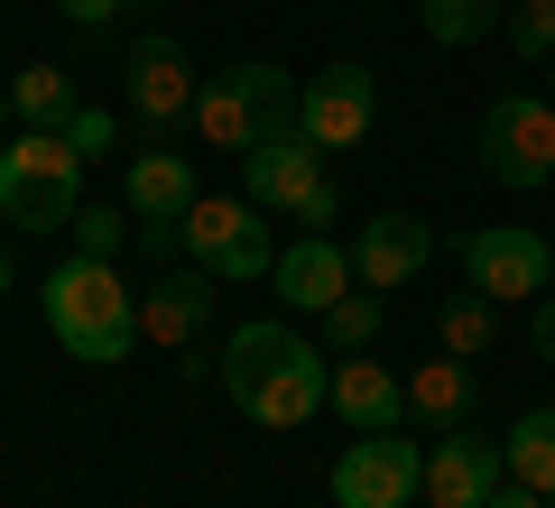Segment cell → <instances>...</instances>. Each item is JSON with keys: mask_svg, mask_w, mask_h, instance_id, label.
Listing matches in <instances>:
<instances>
[{"mask_svg": "<svg viewBox=\"0 0 555 508\" xmlns=\"http://www.w3.org/2000/svg\"><path fill=\"white\" fill-rule=\"evenodd\" d=\"M222 398L250 426L297 434L334 398V361H315V342H297L287 324H232V342H222Z\"/></svg>", "mask_w": 555, "mask_h": 508, "instance_id": "obj_1", "label": "cell"}, {"mask_svg": "<svg viewBox=\"0 0 555 508\" xmlns=\"http://www.w3.org/2000/svg\"><path fill=\"white\" fill-rule=\"evenodd\" d=\"M38 305H47V333H56L83 370H120V361L139 352V296L112 277V259H83L75 250L65 269H47Z\"/></svg>", "mask_w": 555, "mask_h": 508, "instance_id": "obj_2", "label": "cell"}, {"mask_svg": "<svg viewBox=\"0 0 555 508\" xmlns=\"http://www.w3.org/2000/svg\"><path fill=\"white\" fill-rule=\"evenodd\" d=\"M297 93H306V83L287 75L278 56H241V65H222V75L195 93V139H204V148L250 157L278 120H297Z\"/></svg>", "mask_w": 555, "mask_h": 508, "instance_id": "obj_3", "label": "cell"}, {"mask_svg": "<svg viewBox=\"0 0 555 508\" xmlns=\"http://www.w3.org/2000/svg\"><path fill=\"white\" fill-rule=\"evenodd\" d=\"M0 213L20 232H75L83 213V157L65 130H20L0 148Z\"/></svg>", "mask_w": 555, "mask_h": 508, "instance_id": "obj_4", "label": "cell"}, {"mask_svg": "<svg viewBox=\"0 0 555 508\" xmlns=\"http://www.w3.org/2000/svg\"><path fill=\"white\" fill-rule=\"evenodd\" d=\"M241 195H250L259 213H287V222H306V232H324V222L343 213L334 177H324V148L297 130V120H278V130L259 139L250 157H241Z\"/></svg>", "mask_w": 555, "mask_h": 508, "instance_id": "obj_5", "label": "cell"}, {"mask_svg": "<svg viewBox=\"0 0 555 508\" xmlns=\"http://www.w3.org/2000/svg\"><path fill=\"white\" fill-rule=\"evenodd\" d=\"M481 148V177L509 185V195H537L555 185V93H500L473 130Z\"/></svg>", "mask_w": 555, "mask_h": 508, "instance_id": "obj_6", "label": "cell"}, {"mask_svg": "<svg viewBox=\"0 0 555 508\" xmlns=\"http://www.w3.org/2000/svg\"><path fill=\"white\" fill-rule=\"evenodd\" d=\"M185 259H195L204 277H222V287L269 277V269H278L269 213H259L250 195H195V213H185Z\"/></svg>", "mask_w": 555, "mask_h": 508, "instance_id": "obj_7", "label": "cell"}, {"mask_svg": "<svg viewBox=\"0 0 555 508\" xmlns=\"http://www.w3.org/2000/svg\"><path fill=\"white\" fill-rule=\"evenodd\" d=\"M324 490H334V508H408L426 499V444H408V434H352V444L334 453V471H324Z\"/></svg>", "mask_w": 555, "mask_h": 508, "instance_id": "obj_8", "label": "cell"}, {"mask_svg": "<svg viewBox=\"0 0 555 508\" xmlns=\"http://www.w3.org/2000/svg\"><path fill=\"white\" fill-rule=\"evenodd\" d=\"M195 157L185 148H139L130 157V185H120V204H130L139 222V250L167 269V250H185V213H195Z\"/></svg>", "mask_w": 555, "mask_h": 508, "instance_id": "obj_9", "label": "cell"}, {"mask_svg": "<svg viewBox=\"0 0 555 508\" xmlns=\"http://www.w3.org/2000/svg\"><path fill=\"white\" fill-rule=\"evenodd\" d=\"M463 277H473L491 305H537V296L555 287V250L528 222H481V232H463Z\"/></svg>", "mask_w": 555, "mask_h": 508, "instance_id": "obj_10", "label": "cell"}, {"mask_svg": "<svg viewBox=\"0 0 555 508\" xmlns=\"http://www.w3.org/2000/svg\"><path fill=\"white\" fill-rule=\"evenodd\" d=\"M371 120H379V75L371 65H324V75H306V93H297V130L315 139V148H361L371 139Z\"/></svg>", "mask_w": 555, "mask_h": 508, "instance_id": "obj_11", "label": "cell"}, {"mask_svg": "<svg viewBox=\"0 0 555 508\" xmlns=\"http://www.w3.org/2000/svg\"><path fill=\"white\" fill-rule=\"evenodd\" d=\"M500 481H509V453H500V434L444 426L436 444H426V508H481Z\"/></svg>", "mask_w": 555, "mask_h": 508, "instance_id": "obj_12", "label": "cell"}, {"mask_svg": "<svg viewBox=\"0 0 555 508\" xmlns=\"http://www.w3.org/2000/svg\"><path fill=\"white\" fill-rule=\"evenodd\" d=\"M195 93L204 83H195V65H185V47L167 38V28L130 47V112H139V130L167 139V120H195Z\"/></svg>", "mask_w": 555, "mask_h": 508, "instance_id": "obj_13", "label": "cell"}, {"mask_svg": "<svg viewBox=\"0 0 555 508\" xmlns=\"http://www.w3.org/2000/svg\"><path fill=\"white\" fill-rule=\"evenodd\" d=\"M343 250H352V277H361V287L389 296V287H408V277L436 259V222H426V213H379V222H361Z\"/></svg>", "mask_w": 555, "mask_h": 508, "instance_id": "obj_14", "label": "cell"}, {"mask_svg": "<svg viewBox=\"0 0 555 508\" xmlns=\"http://www.w3.org/2000/svg\"><path fill=\"white\" fill-rule=\"evenodd\" d=\"M269 287H278V305L324 314V305H343V296H352L361 277H352V250H343L334 232H306V240H287V250H278Z\"/></svg>", "mask_w": 555, "mask_h": 508, "instance_id": "obj_15", "label": "cell"}, {"mask_svg": "<svg viewBox=\"0 0 555 508\" xmlns=\"http://www.w3.org/2000/svg\"><path fill=\"white\" fill-rule=\"evenodd\" d=\"M324 407H334L352 434H389V426H408V379H398L389 361H371V352H343Z\"/></svg>", "mask_w": 555, "mask_h": 508, "instance_id": "obj_16", "label": "cell"}, {"mask_svg": "<svg viewBox=\"0 0 555 508\" xmlns=\"http://www.w3.org/2000/svg\"><path fill=\"white\" fill-rule=\"evenodd\" d=\"M214 287L222 277H204L195 259H185V269H158V287H139V333L167 342V352H185L204 333V314H214Z\"/></svg>", "mask_w": 555, "mask_h": 508, "instance_id": "obj_17", "label": "cell"}, {"mask_svg": "<svg viewBox=\"0 0 555 508\" xmlns=\"http://www.w3.org/2000/svg\"><path fill=\"white\" fill-rule=\"evenodd\" d=\"M473 398H481V370H463V352H436V361H416V370H408V416L426 434L473 426Z\"/></svg>", "mask_w": 555, "mask_h": 508, "instance_id": "obj_18", "label": "cell"}, {"mask_svg": "<svg viewBox=\"0 0 555 508\" xmlns=\"http://www.w3.org/2000/svg\"><path fill=\"white\" fill-rule=\"evenodd\" d=\"M10 112H20V130H65V120H75V75H65V65H20Z\"/></svg>", "mask_w": 555, "mask_h": 508, "instance_id": "obj_19", "label": "cell"}, {"mask_svg": "<svg viewBox=\"0 0 555 508\" xmlns=\"http://www.w3.org/2000/svg\"><path fill=\"white\" fill-rule=\"evenodd\" d=\"M500 453H509V481H528V490L555 499V407H528L509 434H500Z\"/></svg>", "mask_w": 555, "mask_h": 508, "instance_id": "obj_20", "label": "cell"}, {"mask_svg": "<svg viewBox=\"0 0 555 508\" xmlns=\"http://www.w3.org/2000/svg\"><path fill=\"white\" fill-rule=\"evenodd\" d=\"M500 19H509V0H416V28L436 47H481Z\"/></svg>", "mask_w": 555, "mask_h": 508, "instance_id": "obj_21", "label": "cell"}, {"mask_svg": "<svg viewBox=\"0 0 555 508\" xmlns=\"http://www.w3.org/2000/svg\"><path fill=\"white\" fill-rule=\"evenodd\" d=\"M436 342H444V352H463V361H473V352H491V342H500V305H491V296H444V305H436Z\"/></svg>", "mask_w": 555, "mask_h": 508, "instance_id": "obj_22", "label": "cell"}, {"mask_svg": "<svg viewBox=\"0 0 555 508\" xmlns=\"http://www.w3.org/2000/svg\"><path fill=\"white\" fill-rule=\"evenodd\" d=\"M315 324H324V342H334V352H371V333H379V287H352L343 305H324Z\"/></svg>", "mask_w": 555, "mask_h": 508, "instance_id": "obj_23", "label": "cell"}, {"mask_svg": "<svg viewBox=\"0 0 555 508\" xmlns=\"http://www.w3.org/2000/svg\"><path fill=\"white\" fill-rule=\"evenodd\" d=\"M130 240H139L130 204H83V213H75V250H83V259H120Z\"/></svg>", "mask_w": 555, "mask_h": 508, "instance_id": "obj_24", "label": "cell"}, {"mask_svg": "<svg viewBox=\"0 0 555 508\" xmlns=\"http://www.w3.org/2000/svg\"><path fill=\"white\" fill-rule=\"evenodd\" d=\"M500 28H509V47H518V56H555V0H509V19H500Z\"/></svg>", "mask_w": 555, "mask_h": 508, "instance_id": "obj_25", "label": "cell"}, {"mask_svg": "<svg viewBox=\"0 0 555 508\" xmlns=\"http://www.w3.org/2000/svg\"><path fill=\"white\" fill-rule=\"evenodd\" d=\"M65 139H75V157H102V148H112V112H93V102H75V120H65Z\"/></svg>", "mask_w": 555, "mask_h": 508, "instance_id": "obj_26", "label": "cell"}, {"mask_svg": "<svg viewBox=\"0 0 555 508\" xmlns=\"http://www.w3.org/2000/svg\"><path fill=\"white\" fill-rule=\"evenodd\" d=\"M56 10H65V19H75V28H112L120 10H130V0H56Z\"/></svg>", "mask_w": 555, "mask_h": 508, "instance_id": "obj_27", "label": "cell"}, {"mask_svg": "<svg viewBox=\"0 0 555 508\" xmlns=\"http://www.w3.org/2000/svg\"><path fill=\"white\" fill-rule=\"evenodd\" d=\"M481 508H555V499H546V490H528V481H500Z\"/></svg>", "mask_w": 555, "mask_h": 508, "instance_id": "obj_28", "label": "cell"}, {"mask_svg": "<svg viewBox=\"0 0 555 508\" xmlns=\"http://www.w3.org/2000/svg\"><path fill=\"white\" fill-rule=\"evenodd\" d=\"M528 333H537V361L555 370V296H537V324H528Z\"/></svg>", "mask_w": 555, "mask_h": 508, "instance_id": "obj_29", "label": "cell"}, {"mask_svg": "<svg viewBox=\"0 0 555 508\" xmlns=\"http://www.w3.org/2000/svg\"><path fill=\"white\" fill-rule=\"evenodd\" d=\"M0 148H10V93H0Z\"/></svg>", "mask_w": 555, "mask_h": 508, "instance_id": "obj_30", "label": "cell"}, {"mask_svg": "<svg viewBox=\"0 0 555 508\" xmlns=\"http://www.w3.org/2000/svg\"><path fill=\"white\" fill-rule=\"evenodd\" d=\"M0 296H10V240H0Z\"/></svg>", "mask_w": 555, "mask_h": 508, "instance_id": "obj_31", "label": "cell"}]
</instances>
